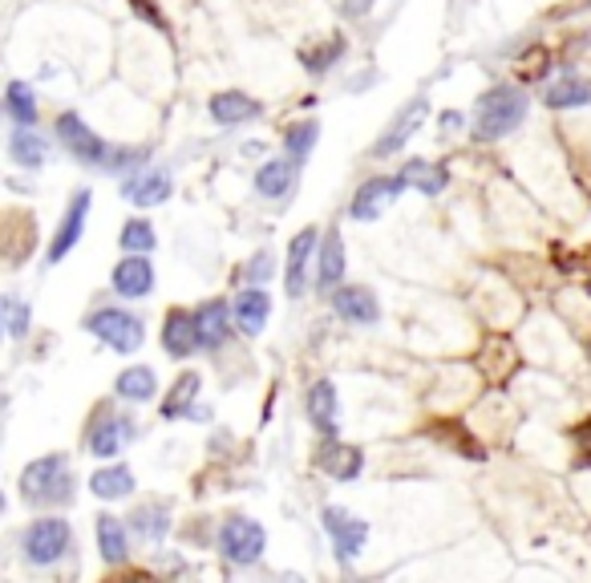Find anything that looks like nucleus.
I'll return each instance as SVG.
<instances>
[{"label": "nucleus", "instance_id": "f257e3e1", "mask_svg": "<svg viewBox=\"0 0 591 583\" xmlns=\"http://www.w3.org/2000/svg\"><path fill=\"white\" fill-rule=\"evenodd\" d=\"M21 494L37 507H61L73 499V470L65 454H45L21 470Z\"/></svg>", "mask_w": 591, "mask_h": 583}, {"label": "nucleus", "instance_id": "f03ea898", "mask_svg": "<svg viewBox=\"0 0 591 583\" xmlns=\"http://www.w3.org/2000/svg\"><path fill=\"white\" fill-rule=\"evenodd\" d=\"M522 118H527V94H522L519 85H495V90H486L478 97V126H474V134L483 143H495V138H507Z\"/></svg>", "mask_w": 591, "mask_h": 583}, {"label": "nucleus", "instance_id": "7ed1b4c3", "mask_svg": "<svg viewBox=\"0 0 591 583\" xmlns=\"http://www.w3.org/2000/svg\"><path fill=\"white\" fill-rule=\"evenodd\" d=\"M85 329L97 336V341H106L110 348H118V353H138L146 341V329L138 316H131L126 309H97Z\"/></svg>", "mask_w": 591, "mask_h": 583}, {"label": "nucleus", "instance_id": "20e7f679", "mask_svg": "<svg viewBox=\"0 0 591 583\" xmlns=\"http://www.w3.org/2000/svg\"><path fill=\"white\" fill-rule=\"evenodd\" d=\"M268 548V535H263L260 523H251L243 514H231L224 527H219V551H224L227 563H239V568H248L256 563Z\"/></svg>", "mask_w": 591, "mask_h": 583}, {"label": "nucleus", "instance_id": "39448f33", "mask_svg": "<svg viewBox=\"0 0 591 583\" xmlns=\"http://www.w3.org/2000/svg\"><path fill=\"white\" fill-rule=\"evenodd\" d=\"M73 543V531L65 519H37L29 531H24V560L45 568V563H58Z\"/></svg>", "mask_w": 591, "mask_h": 583}, {"label": "nucleus", "instance_id": "423d86ee", "mask_svg": "<svg viewBox=\"0 0 591 583\" xmlns=\"http://www.w3.org/2000/svg\"><path fill=\"white\" fill-rule=\"evenodd\" d=\"M58 138H61V146L70 150L77 163H85V167H110V150H106V143L97 138L90 126H85L77 114H61L58 118Z\"/></svg>", "mask_w": 591, "mask_h": 583}, {"label": "nucleus", "instance_id": "0eeeda50", "mask_svg": "<svg viewBox=\"0 0 591 583\" xmlns=\"http://www.w3.org/2000/svg\"><path fill=\"white\" fill-rule=\"evenodd\" d=\"M409 183L402 179V175H381V179H369V183H361L356 187V195H353V202H349V211H353V219H377L385 207H390L397 195L405 191Z\"/></svg>", "mask_w": 591, "mask_h": 583}, {"label": "nucleus", "instance_id": "6e6552de", "mask_svg": "<svg viewBox=\"0 0 591 583\" xmlns=\"http://www.w3.org/2000/svg\"><path fill=\"white\" fill-rule=\"evenodd\" d=\"M324 531L332 535V548H336V555L341 560H353V555H361V548H365V535L369 527L361 523V519H353L349 511H341V507H324Z\"/></svg>", "mask_w": 591, "mask_h": 583}, {"label": "nucleus", "instance_id": "1a4fd4ad", "mask_svg": "<svg viewBox=\"0 0 591 583\" xmlns=\"http://www.w3.org/2000/svg\"><path fill=\"white\" fill-rule=\"evenodd\" d=\"M429 114V102L426 97H414L409 106H402V114L390 122V131L381 134L377 143H373V155H393V150H402L409 138H414L417 131H422V122H426Z\"/></svg>", "mask_w": 591, "mask_h": 583}, {"label": "nucleus", "instance_id": "9d476101", "mask_svg": "<svg viewBox=\"0 0 591 583\" xmlns=\"http://www.w3.org/2000/svg\"><path fill=\"white\" fill-rule=\"evenodd\" d=\"M163 348L175 361L190 357V353L199 348V321H195V312H187V309H170V312H166Z\"/></svg>", "mask_w": 591, "mask_h": 583}, {"label": "nucleus", "instance_id": "9b49d317", "mask_svg": "<svg viewBox=\"0 0 591 583\" xmlns=\"http://www.w3.org/2000/svg\"><path fill=\"white\" fill-rule=\"evenodd\" d=\"M154 288V268L146 260L143 251H126V260L114 268V292L126 300H138V296H151Z\"/></svg>", "mask_w": 591, "mask_h": 583}, {"label": "nucleus", "instance_id": "f8f14e48", "mask_svg": "<svg viewBox=\"0 0 591 583\" xmlns=\"http://www.w3.org/2000/svg\"><path fill=\"white\" fill-rule=\"evenodd\" d=\"M85 215H90V191H77L70 202V211H65V219H61L58 236H53V243H49V263H61L65 256H70L73 243L82 239Z\"/></svg>", "mask_w": 591, "mask_h": 583}, {"label": "nucleus", "instance_id": "ddd939ff", "mask_svg": "<svg viewBox=\"0 0 591 583\" xmlns=\"http://www.w3.org/2000/svg\"><path fill=\"white\" fill-rule=\"evenodd\" d=\"M332 309L341 312L349 324H377V316H381L377 296H373L369 288H336V292H332Z\"/></svg>", "mask_w": 591, "mask_h": 583}, {"label": "nucleus", "instance_id": "4468645a", "mask_svg": "<svg viewBox=\"0 0 591 583\" xmlns=\"http://www.w3.org/2000/svg\"><path fill=\"white\" fill-rule=\"evenodd\" d=\"M268 316H272V296L260 288H248V292H239L236 300V324L243 329L248 336H260L263 324H268Z\"/></svg>", "mask_w": 591, "mask_h": 583}, {"label": "nucleus", "instance_id": "2eb2a0df", "mask_svg": "<svg viewBox=\"0 0 591 583\" xmlns=\"http://www.w3.org/2000/svg\"><path fill=\"white\" fill-rule=\"evenodd\" d=\"M211 118L219 122V126H239V122L260 118V102L248 94H239V90H227V94L211 97Z\"/></svg>", "mask_w": 591, "mask_h": 583}, {"label": "nucleus", "instance_id": "dca6fc26", "mask_svg": "<svg viewBox=\"0 0 591 583\" xmlns=\"http://www.w3.org/2000/svg\"><path fill=\"white\" fill-rule=\"evenodd\" d=\"M9 155L17 167L37 170V167H45L49 143L33 131V126H21V131H12V138H9Z\"/></svg>", "mask_w": 591, "mask_h": 583}, {"label": "nucleus", "instance_id": "f3484780", "mask_svg": "<svg viewBox=\"0 0 591 583\" xmlns=\"http://www.w3.org/2000/svg\"><path fill=\"white\" fill-rule=\"evenodd\" d=\"M312 251H317V231L308 227V231H300V236L288 243V292L292 296H300L304 292V272H308V260H312Z\"/></svg>", "mask_w": 591, "mask_h": 583}, {"label": "nucleus", "instance_id": "a211bd4d", "mask_svg": "<svg viewBox=\"0 0 591 583\" xmlns=\"http://www.w3.org/2000/svg\"><path fill=\"white\" fill-rule=\"evenodd\" d=\"M199 321V348H219L227 341V300H207L195 309Z\"/></svg>", "mask_w": 591, "mask_h": 583}, {"label": "nucleus", "instance_id": "6ab92c4d", "mask_svg": "<svg viewBox=\"0 0 591 583\" xmlns=\"http://www.w3.org/2000/svg\"><path fill=\"white\" fill-rule=\"evenodd\" d=\"M344 275V243H341V231L329 227L324 231V248H320V260H317V284L320 288H336Z\"/></svg>", "mask_w": 591, "mask_h": 583}, {"label": "nucleus", "instance_id": "aec40b11", "mask_svg": "<svg viewBox=\"0 0 591 583\" xmlns=\"http://www.w3.org/2000/svg\"><path fill=\"white\" fill-rule=\"evenodd\" d=\"M591 102V82H583L580 73H563L547 85V106L551 110H571V106H588Z\"/></svg>", "mask_w": 591, "mask_h": 583}, {"label": "nucleus", "instance_id": "412c9836", "mask_svg": "<svg viewBox=\"0 0 591 583\" xmlns=\"http://www.w3.org/2000/svg\"><path fill=\"white\" fill-rule=\"evenodd\" d=\"M170 195V175L166 170H143L126 183V199L138 202V207H158V202Z\"/></svg>", "mask_w": 591, "mask_h": 583}, {"label": "nucleus", "instance_id": "4be33fe9", "mask_svg": "<svg viewBox=\"0 0 591 583\" xmlns=\"http://www.w3.org/2000/svg\"><path fill=\"white\" fill-rule=\"evenodd\" d=\"M402 179L409 183V187H417L422 195H442L449 183V170L442 167V163H426V158H414V163H405Z\"/></svg>", "mask_w": 591, "mask_h": 583}, {"label": "nucleus", "instance_id": "5701e85b", "mask_svg": "<svg viewBox=\"0 0 591 583\" xmlns=\"http://www.w3.org/2000/svg\"><path fill=\"white\" fill-rule=\"evenodd\" d=\"M308 417H312V426L324 429V434L336 429V385L317 382L308 389Z\"/></svg>", "mask_w": 591, "mask_h": 583}, {"label": "nucleus", "instance_id": "b1692460", "mask_svg": "<svg viewBox=\"0 0 591 583\" xmlns=\"http://www.w3.org/2000/svg\"><path fill=\"white\" fill-rule=\"evenodd\" d=\"M97 551L106 563L126 560V527L118 514H97Z\"/></svg>", "mask_w": 591, "mask_h": 583}, {"label": "nucleus", "instance_id": "393cba45", "mask_svg": "<svg viewBox=\"0 0 591 583\" xmlns=\"http://www.w3.org/2000/svg\"><path fill=\"white\" fill-rule=\"evenodd\" d=\"M320 466H324V470H329L332 478L349 482V478L361 475L365 458H361V450H353V446H336V441H329V446L320 450Z\"/></svg>", "mask_w": 591, "mask_h": 583}, {"label": "nucleus", "instance_id": "a878e982", "mask_svg": "<svg viewBox=\"0 0 591 583\" xmlns=\"http://www.w3.org/2000/svg\"><path fill=\"white\" fill-rule=\"evenodd\" d=\"M126 434H134L122 417H102L94 426V434H90V450H94V458H114V454L122 450V438Z\"/></svg>", "mask_w": 591, "mask_h": 583}, {"label": "nucleus", "instance_id": "bb28decb", "mask_svg": "<svg viewBox=\"0 0 591 583\" xmlns=\"http://www.w3.org/2000/svg\"><path fill=\"white\" fill-rule=\"evenodd\" d=\"M131 527L146 539V543H158V539L170 531V507H163V502H146V507H138V511L131 514Z\"/></svg>", "mask_w": 591, "mask_h": 583}, {"label": "nucleus", "instance_id": "cd10ccee", "mask_svg": "<svg viewBox=\"0 0 591 583\" xmlns=\"http://www.w3.org/2000/svg\"><path fill=\"white\" fill-rule=\"evenodd\" d=\"M90 490H94L97 499H126L134 490V475L126 470V466H106V470H97L94 478H90Z\"/></svg>", "mask_w": 591, "mask_h": 583}, {"label": "nucleus", "instance_id": "c85d7f7f", "mask_svg": "<svg viewBox=\"0 0 591 583\" xmlns=\"http://www.w3.org/2000/svg\"><path fill=\"white\" fill-rule=\"evenodd\" d=\"M288 187H292V163H288V158L263 163L260 175H256V191H260L263 199H280Z\"/></svg>", "mask_w": 591, "mask_h": 583}, {"label": "nucleus", "instance_id": "c756f323", "mask_svg": "<svg viewBox=\"0 0 591 583\" xmlns=\"http://www.w3.org/2000/svg\"><path fill=\"white\" fill-rule=\"evenodd\" d=\"M114 389H118V397H126V402H151L158 382H154V373L146 369V365H134V369L122 373Z\"/></svg>", "mask_w": 591, "mask_h": 583}, {"label": "nucleus", "instance_id": "7c9ffc66", "mask_svg": "<svg viewBox=\"0 0 591 583\" xmlns=\"http://www.w3.org/2000/svg\"><path fill=\"white\" fill-rule=\"evenodd\" d=\"M4 106H9V114H12V122H17V126H37V114H41V110H37V94L24 82L9 85Z\"/></svg>", "mask_w": 591, "mask_h": 583}, {"label": "nucleus", "instance_id": "2f4dec72", "mask_svg": "<svg viewBox=\"0 0 591 583\" xmlns=\"http://www.w3.org/2000/svg\"><path fill=\"white\" fill-rule=\"evenodd\" d=\"M195 393H199V373H183L170 389V397L163 402V417H183L187 414V405L195 402Z\"/></svg>", "mask_w": 591, "mask_h": 583}, {"label": "nucleus", "instance_id": "473e14b6", "mask_svg": "<svg viewBox=\"0 0 591 583\" xmlns=\"http://www.w3.org/2000/svg\"><path fill=\"white\" fill-rule=\"evenodd\" d=\"M312 143H317V122H296V126H288L284 146L292 158H304L312 150Z\"/></svg>", "mask_w": 591, "mask_h": 583}, {"label": "nucleus", "instance_id": "72a5a7b5", "mask_svg": "<svg viewBox=\"0 0 591 583\" xmlns=\"http://www.w3.org/2000/svg\"><path fill=\"white\" fill-rule=\"evenodd\" d=\"M122 248L126 251H151L154 248V227L146 219H131L122 227Z\"/></svg>", "mask_w": 591, "mask_h": 583}, {"label": "nucleus", "instance_id": "f704fd0d", "mask_svg": "<svg viewBox=\"0 0 591 583\" xmlns=\"http://www.w3.org/2000/svg\"><path fill=\"white\" fill-rule=\"evenodd\" d=\"M29 321H33L29 304H21L17 296L4 300V324H9V336H12V341H21V336L29 333Z\"/></svg>", "mask_w": 591, "mask_h": 583}, {"label": "nucleus", "instance_id": "c9c22d12", "mask_svg": "<svg viewBox=\"0 0 591 583\" xmlns=\"http://www.w3.org/2000/svg\"><path fill=\"white\" fill-rule=\"evenodd\" d=\"M341 49H344V41H341V37H336V41H332L329 49H320V53H304V65H308V70H312V73L329 70L332 61L341 58Z\"/></svg>", "mask_w": 591, "mask_h": 583}, {"label": "nucleus", "instance_id": "e433bc0d", "mask_svg": "<svg viewBox=\"0 0 591 583\" xmlns=\"http://www.w3.org/2000/svg\"><path fill=\"white\" fill-rule=\"evenodd\" d=\"M131 9L138 12V17H146V21L154 24V29H163L166 33V17L158 9H154V0H131Z\"/></svg>", "mask_w": 591, "mask_h": 583}, {"label": "nucleus", "instance_id": "4c0bfd02", "mask_svg": "<svg viewBox=\"0 0 591 583\" xmlns=\"http://www.w3.org/2000/svg\"><path fill=\"white\" fill-rule=\"evenodd\" d=\"M576 446H580V462L591 466V417L583 426H576Z\"/></svg>", "mask_w": 591, "mask_h": 583}, {"label": "nucleus", "instance_id": "58836bf2", "mask_svg": "<svg viewBox=\"0 0 591 583\" xmlns=\"http://www.w3.org/2000/svg\"><path fill=\"white\" fill-rule=\"evenodd\" d=\"M248 275H251V280H260V284L268 280V275H272V260H268V251H260V256L248 263Z\"/></svg>", "mask_w": 591, "mask_h": 583}, {"label": "nucleus", "instance_id": "ea45409f", "mask_svg": "<svg viewBox=\"0 0 591 583\" xmlns=\"http://www.w3.org/2000/svg\"><path fill=\"white\" fill-rule=\"evenodd\" d=\"M462 126V114H454V110H449V114H442V131L446 134H454Z\"/></svg>", "mask_w": 591, "mask_h": 583}]
</instances>
